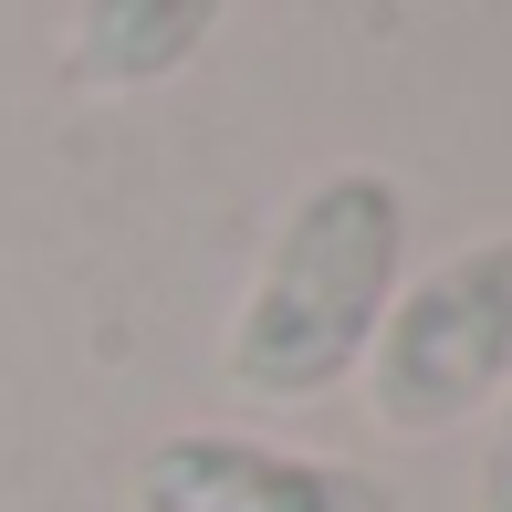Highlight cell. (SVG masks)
<instances>
[{
	"label": "cell",
	"instance_id": "cell-1",
	"mask_svg": "<svg viewBox=\"0 0 512 512\" xmlns=\"http://www.w3.org/2000/svg\"><path fill=\"white\" fill-rule=\"evenodd\" d=\"M398 251H408V199L377 168H324L283 209L241 314L220 335V377L262 408H304L345 387L398 304Z\"/></svg>",
	"mask_w": 512,
	"mask_h": 512
},
{
	"label": "cell",
	"instance_id": "cell-2",
	"mask_svg": "<svg viewBox=\"0 0 512 512\" xmlns=\"http://www.w3.org/2000/svg\"><path fill=\"white\" fill-rule=\"evenodd\" d=\"M492 398H512V230L418 272L366 345V408L398 439H429Z\"/></svg>",
	"mask_w": 512,
	"mask_h": 512
},
{
	"label": "cell",
	"instance_id": "cell-3",
	"mask_svg": "<svg viewBox=\"0 0 512 512\" xmlns=\"http://www.w3.org/2000/svg\"><path fill=\"white\" fill-rule=\"evenodd\" d=\"M136 512H398V492L324 450H272V439H241V429H178L136 460Z\"/></svg>",
	"mask_w": 512,
	"mask_h": 512
},
{
	"label": "cell",
	"instance_id": "cell-4",
	"mask_svg": "<svg viewBox=\"0 0 512 512\" xmlns=\"http://www.w3.org/2000/svg\"><path fill=\"white\" fill-rule=\"evenodd\" d=\"M209 32H220V0H84L74 11V84H95V95L168 84Z\"/></svg>",
	"mask_w": 512,
	"mask_h": 512
},
{
	"label": "cell",
	"instance_id": "cell-5",
	"mask_svg": "<svg viewBox=\"0 0 512 512\" xmlns=\"http://www.w3.org/2000/svg\"><path fill=\"white\" fill-rule=\"evenodd\" d=\"M481 512H512V398H502V418H492V450H481V492H471Z\"/></svg>",
	"mask_w": 512,
	"mask_h": 512
}]
</instances>
